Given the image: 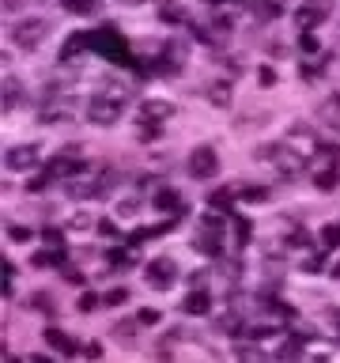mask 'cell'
Listing matches in <instances>:
<instances>
[{
	"mask_svg": "<svg viewBox=\"0 0 340 363\" xmlns=\"http://www.w3.org/2000/svg\"><path fill=\"white\" fill-rule=\"evenodd\" d=\"M125 102H129V91H125V84H118V79H106L95 95H91L87 102V118L95 125H113L121 118Z\"/></svg>",
	"mask_w": 340,
	"mask_h": 363,
	"instance_id": "1",
	"label": "cell"
},
{
	"mask_svg": "<svg viewBox=\"0 0 340 363\" xmlns=\"http://www.w3.org/2000/svg\"><path fill=\"white\" fill-rule=\"evenodd\" d=\"M91 50H98L102 57H110L113 65H125V68H136V57L129 53V42L121 38V30L118 27H98V30H91Z\"/></svg>",
	"mask_w": 340,
	"mask_h": 363,
	"instance_id": "2",
	"label": "cell"
},
{
	"mask_svg": "<svg viewBox=\"0 0 340 363\" xmlns=\"http://www.w3.org/2000/svg\"><path fill=\"white\" fill-rule=\"evenodd\" d=\"M64 189H68V197H76V201H95V197H106V193L113 189V174L110 170H98V174H79L72 182H64Z\"/></svg>",
	"mask_w": 340,
	"mask_h": 363,
	"instance_id": "3",
	"label": "cell"
},
{
	"mask_svg": "<svg viewBox=\"0 0 340 363\" xmlns=\"http://www.w3.org/2000/svg\"><path fill=\"white\" fill-rule=\"evenodd\" d=\"M197 250L208 257H220L223 254V220L220 216H204L200 220V231H197Z\"/></svg>",
	"mask_w": 340,
	"mask_h": 363,
	"instance_id": "4",
	"label": "cell"
},
{
	"mask_svg": "<svg viewBox=\"0 0 340 363\" xmlns=\"http://www.w3.org/2000/svg\"><path fill=\"white\" fill-rule=\"evenodd\" d=\"M45 34H50V23L45 19H19L16 27H11V42H16L19 50H38L45 42Z\"/></svg>",
	"mask_w": 340,
	"mask_h": 363,
	"instance_id": "5",
	"label": "cell"
},
{
	"mask_svg": "<svg viewBox=\"0 0 340 363\" xmlns=\"http://www.w3.org/2000/svg\"><path fill=\"white\" fill-rule=\"evenodd\" d=\"M268 152H272V163L280 167V174H299V170L310 163V155L299 152V147H295V140H283V144H276V147H268Z\"/></svg>",
	"mask_w": 340,
	"mask_h": 363,
	"instance_id": "6",
	"label": "cell"
},
{
	"mask_svg": "<svg viewBox=\"0 0 340 363\" xmlns=\"http://www.w3.org/2000/svg\"><path fill=\"white\" fill-rule=\"evenodd\" d=\"M68 113H72V99H64V95H57V87H45V95L38 102V118L45 125H57V121H64Z\"/></svg>",
	"mask_w": 340,
	"mask_h": 363,
	"instance_id": "7",
	"label": "cell"
},
{
	"mask_svg": "<svg viewBox=\"0 0 340 363\" xmlns=\"http://www.w3.org/2000/svg\"><path fill=\"white\" fill-rule=\"evenodd\" d=\"M174 280H178V269H174V261H170V257L147 261V284H152L155 291H170V288H174Z\"/></svg>",
	"mask_w": 340,
	"mask_h": 363,
	"instance_id": "8",
	"label": "cell"
},
{
	"mask_svg": "<svg viewBox=\"0 0 340 363\" xmlns=\"http://www.w3.org/2000/svg\"><path fill=\"white\" fill-rule=\"evenodd\" d=\"M189 174L193 178H215L220 174V155L212 152V147H193L189 152Z\"/></svg>",
	"mask_w": 340,
	"mask_h": 363,
	"instance_id": "9",
	"label": "cell"
},
{
	"mask_svg": "<svg viewBox=\"0 0 340 363\" xmlns=\"http://www.w3.org/2000/svg\"><path fill=\"white\" fill-rule=\"evenodd\" d=\"M4 167L8 170H30V167H38V147H34V144L8 147V152H4Z\"/></svg>",
	"mask_w": 340,
	"mask_h": 363,
	"instance_id": "10",
	"label": "cell"
},
{
	"mask_svg": "<svg viewBox=\"0 0 340 363\" xmlns=\"http://www.w3.org/2000/svg\"><path fill=\"white\" fill-rule=\"evenodd\" d=\"M325 16H329V4L325 0H314V4H302L299 11H295V23H299V30H314Z\"/></svg>",
	"mask_w": 340,
	"mask_h": 363,
	"instance_id": "11",
	"label": "cell"
},
{
	"mask_svg": "<svg viewBox=\"0 0 340 363\" xmlns=\"http://www.w3.org/2000/svg\"><path fill=\"white\" fill-rule=\"evenodd\" d=\"M170 113H174V102H166V99H147L144 106H140V118H144V121H152V125L166 121Z\"/></svg>",
	"mask_w": 340,
	"mask_h": 363,
	"instance_id": "12",
	"label": "cell"
},
{
	"mask_svg": "<svg viewBox=\"0 0 340 363\" xmlns=\"http://www.w3.org/2000/svg\"><path fill=\"white\" fill-rule=\"evenodd\" d=\"M84 50H91V34H87V30H76L72 38L61 45V61H76Z\"/></svg>",
	"mask_w": 340,
	"mask_h": 363,
	"instance_id": "13",
	"label": "cell"
},
{
	"mask_svg": "<svg viewBox=\"0 0 340 363\" xmlns=\"http://www.w3.org/2000/svg\"><path fill=\"white\" fill-rule=\"evenodd\" d=\"M155 208L178 216V212H181V197H178V193L170 189V186H159V189H155Z\"/></svg>",
	"mask_w": 340,
	"mask_h": 363,
	"instance_id": "14",
	"label": "cell"
},
{
	"mask_svg": "<svg viewBox=\"0 0 340 363\" xmlns=\"http://www.w3.org/2000/svg\"><path fill=\"white\" fill-rule=\"evenodd\" d=\"M181 311H186V314H197V318H200V314H208V311H212L208 291H200V288H197V291H189V295H186V303H181Z\"/></svg>",
	"mask_w": 340,
	"mask_h": 363,
	"instance_id": "15",
	"label": "cell"
},
{
	"mask_svg": "<svg viewBox=\"0 0 340 363\" xmlns=\"http://www.w3.org/2000/svg\"><path fill=\"white\" fill-rule=\"evenodd\" d=\"M249 11H254V16L257 19H280L283 16V4H280V0H249Z\"/></svg>",
	"mask_w": 340,
	"mask_h": 363,
	"instance_id": "16",
	"label": "cell"
},
{
	"mask_svg": "<svg viewBox=\"0 0 340 363\" xmlns=\"http://www.w3.org/2000/svg\"><path fill=\"white\" fill-rule=\"evenodd\" d=\"M106 261L113 269H129V265L140 261V254H136V246H118V250H110V254H106Z\"/></svg>",
	"mask_w": 340,
	"mask_h": 363,
	"instance_id": "17",
	"label": "cell"
},
{
	"mask_svg": "<svg viewBox=\"0 0 340 363\" xmlns=\"http://www.w3.org/2000/svg\"><path fill=\"white\" fill-rule=\"evenodd\" d=\"M155 4H159V19H166V23H189L186 8H181L178 0H155Z\"/></svg>",
	"mask_w": 340,
	"mask_h": 363,
	"instance_id": "18",
	"label": "cell"
},
{
	"mask_svg": "<svg viewBox=\"0 0 340 363\" xmlns=\"http://www.w3.org/2000/svg\"><path fill=\"white\" fill-rule=\"evenodd\" d=\"M30 265L34 269H50V265H61L64 269V250H57V246L53 250H38V254L30 257Z\"/></svg>",
	"mask_w": 340,
	"mask_h": 363,
	"instance_id": "19",
	"label": "cell"
},
{
	"mask_svg": "<svg viewBox=\"0 0 340 363\" xmlns=\"http://www.w3.org/2000/svg\"><path fill=\"white\" fill-rule=\"evenodd\" d=\"M45 340H50V345L61 352V356H72V352H76V340H72V337H64L61 329H45Z\"/></svg>",
	"mask_w": 340,
	"mask_h": 363,
	"instance_id": "20",
	"label": "cell"
},
{
	"mask_svg": "<svg viewBox=\"0 0 340 363\" xmlns=\"http://www.w3.org/2000/svg\"><path fill=\"white\" fill-rule=\"evenodd\" d=\"M61 8L68 11V16H95L98 0H61Z\"/></svg>",
	"mask_w": 340,
	"mask_h": 363,
	"instance_id": "21",
	"label": "cell"
},
{
	"mask_svg": "<svg viewBox=\"0 0 340 363\" xmlns=\"http://www.w3.org/2000/svg\"><path fill=\"white\" fill-rule=\"evenodd\" d=\"M322 121H329L333 129H340V95H333V99L322 102Z\"/></svg>",
	"mask_w": 340,
	"mask_h": 363,
	"instance_id": "22",
	"label": "cell"
},
{
	"mask_svg": "<svg viewBox=\"0 0 340 363\" xmlns=\"http://www.w3.org/2000/svg\"><path fill=\"white\" fill-rule=\"evenodd\" d=\"M238 363H268L257 345H238Z\"/></svg>",
	"mask_w": 340,
	"mask_h": 363,
	"instance_id": "23",
	"label": "cell"
},
{
	"mask_svg": "<svg viewBox=\"0 0 340 363\" xmlns=\"http://www.w3.org/2000/svg\"><path fill=\"white\" fill-rule=\"evenodd\" d=\"M231 197H234L231 189H212L208 193V204H212V208H220V212H231Z\"/></svg>",
	"mask_w": 340,
	"mask_h": 363,
	"instance_id": "24",
	"label": "cell"
},
{
	"mask_svg": "<svg viewBox=\"0 0 340 363\" xmlns=\"http://www.w3.org/2000/svg\"><path fill=\"white\" fill-rule=\"evenodd\" d=\"M299 352H302V340H299V337H288V340L280 345V359L291 363V359H299Z\"/></svg>",
	"mask_w": 340,
	"mask_h": 363,
	"instance_id": "25",
	"label": "cell"
},
{
	"mask_svg": "<svg viewBox=\"0 0 340 363\" xmlns=\"http://www.w3.org/2000/svg\"><path fill=\"white\" fill-rule=\"evenodd\" d=\"M322 246H325V250L340 246V223H325V227H322Z\"/></svg>",
	"mask_w": 340,
	"mask_h": 363,
	"instance_id": "26",
	"label": "cell"
},
{
	"mask_svg": "<svg viewBox=\"0 0 340 363\" xmlns=\"http://www.w3.org/2000/svg\"><path fill=\"white\" fill-rule=\"evenodd\" d=\"M19 102V79H4V113Z\"/></svg>",
	"mask_w": 340,
	"mask_h": 363,
	"instance_id": "27",
	"label": "cell"
},
{
	"mask_svg": "<svg viewBox=\"0 0 340 363\" xmlns=\"http://www.w3.org/2000/svg\"><path fill=\"white\" fill-rule=\"evenodd\" d=\"M314 182H317V189H322V193H329L336 186V170H314Z\"/></svg>",
	"mask_w": 340,
	"mask_h": 363,
	"instance_id": "28",
	"label": "cell"
},
{
	"mask_svg": "<svg viewBox=\"0 0 340 363\" xmlns=\"http://www.w3.org/2000/svg\"><path fill=\"white\" fill-rule=\"evenodd\" d=\"M249 235H254V227H249L242 216H238V220H234V238H238V246H246V242H249Z\"/></svg>",
	"mask_w": 340,
	"mask_h": 363,
	"instance_id": "29",
	"label": "cell"
},
{
	"mask_svg": "<svg viewBox=\"0 0 340 363\" xmlns=\"http://www.w3.org/2000/svg\"><path fill=\"white\" fill-rule=\"evenodd\" d=\"M125 299H129V291H125V288H113L106 299H102V306H121Z\"/></svg>",
	"mask_w": 340,
	"mask_h": 363,
	"instance_id": "30",
	"label": "cell"
},
{
	"mask_svg": "<svg viewBox=\"0 0 340 363\" xmlns=\"http://www.w3.org/2000/svg\"><path fill=\"white\" fill-rule=\"evenodd\" d=\"M238 197H242V201H265L268 193H265V189H257V186H254V189L246 186V189H238Z\"/></svg>",
	"mask_w": 340,
	"mask_h": 363,
	"instance_id": "31",
	"label": "cell"
},
{
	"mask_svg": "<svg viewBox=\"0 0 340 363\" xmlns=\"http://www.w3.org/2000/svg\"><path fill=\"white\" fill-rule=\"evenodd\" d=\"M299 45H302L306 53H317V38H314L310 30H302V34H299Z\"/></svg>",
	"mask_w": 340,
	"mask_h": 363,
	"instance_id": "32",
	"label": "cell"
},
{
	"mask_svg": "<svg viewBox=\"0 0 340 363\" xmlns=\"http://www.w3.org/2000/svg\"><path fill=\"white\" fill-rule=\"evenodd\" d=\"M95 306H102V303H98V295H91V291L84 295V299H79V311H87V314H91Z\"/></svg>",
	"mask_w": 340,
	"mask_h": 363,
	"instance_id": "33",
	"label": "cell"
},
{
	"mask_svg": "<svg viewBox=\"0 0 340 363\" xmlns=\"http://www.w3.org/2000/svg\"><path fill=\"white\" fill-rule=\"evenodd\" d=\"M113 333H118V340H132V333H136V329H132L129 322H121V325H113Z\"/></svg>",
	"mask_w": 340,
	"mask_h": 363,
	"instance_id": "34",
	"label": "cell"
},
{
	"mask_svg": "<svg viewBox=\"0 0 340 363\" xmlns=\"http://www.w3.org/2000/svg\"><path fill=\"white\" fill-rule=\"evenodd\" d=\"M212 102H220V106H227V102H231V95H227V87H212Z\"/></svg>",
	"mask_w": 340,
	"mask_h": 363,
	"instance_id": "35",
	"label": "cell"
},
{
	"mask_svg": "<svg viewBox=\"0 0 340 363\" xmlns=\"http://www.w3.org/2000/svg\"><path fill=\"white\" fill-rule=\"evenodd\" d=\"M61 231H53V227H50V231H45V242H50V246H57V250H61Z\"/></svg>",
	"mask_w": 340,
	"mask_h": 363,
	"instance_id": "36",
	"label": "cell"
},
{
	"mask_svg": "<svg viewBox=\"0 0 340 363\" xmlns=\"http://www.w3.org/2000/svg\"><path fill=\"white\" fill-rule=\"evenodd\" d=\"M64 280H68V284H84V272H76V269L64 265Z\"/></svg>",
	"mask_w": 340,
	"mask_h": 363,
	"instance_id": "37",
	"label": "cell"
},
{
	"mask_svg": "<svg viewBox=\"0 0 340 363\" xmlns=\"http://www.w3.org/2000/svg\"><path fill=\"white\" fill-rule=\"evenodd\" d=\"M140 322L144 325H155L159 322V311H140Z\"/></svg>",
	"mask_w": 340,
	"mask_h": 363,
	"instance_id": "38",
	"label": "cell"
},
{
	"mask_svg": "<svg viewBox=\"0 0 340 363\" xmlns=\"http://www.w3.org/2000/svg\"><path fill=\"white\" fill-rule=\"evenodd\" d=\"M19 8V0H4V11H16Z\"/></svg>",
	"mask_w": 340,
	"mask_h": 363,
	"instance_id": "39",
	"label": "cell"
},
{
	"mask_svg": "<svg viewBox=\"0 0 340 363\" xmlns=\"http://www.w3.org/2000/svg\"><path fill=\"white\" fill-rule=\"evenodd\" d=\"M204 4H208V8H220V4H223V0H204Z\"/></svg>",
	"mask_w": 340,
	"mask_h": 363,
	"instance_id": "40",
	"label": "cell"
},
{
	"mask_svg": "<svg viewBox=\"0 0 340 363\" xmlns=\"http://www.w3.org/2000/svg\"><path fill=\"white\" fill-rule=\"evenodd\" d=\"M4 363H19V359H16V356H8V352H4Z\"/></svg>",
	"mask_w": 340,
	"mask_h": 363,
	"instance_id": "41",
	"label": "cell"
},
{
	"mask_svg": "<svg viewBox=\"0 0 340 363\" xmlns=\"http://www.w3.org/2000/svg\"><path fill=\"white\" fill-rule=\"evenodd\" d=\"M333 277H336V280H340V261H336V265H333Z\"/></svg>",
	"mask_w": 340,
	"mask_h": 363,
	"instance_id": "42",
	"label": "cell"
},
{
	"mask_svg": "<svg viewBox=\"0 0 340 363\" xmlns=\"http://www.w3.org/2000/svg\"><path fill=\"white\" fill-rule=\"evenodd\" d=\"M121 4H140V0H121Z\"/></svg>",
	"mask_w": 340,
	"mask_h": 363,
	"instance_id": "43",
	"label": "cell"
},
{
	"mask_svg": "<svg viewBox=\"0 0 340 363\" xmlns=\"http://www.w3.org/2000/svg\"><path fill=\"white\" fill-rule=\"evenodd\" d=\"M336 325H340V311H336Z\"/></svg>",
	"mask_w": 340,
	"mask_h": 363,
	"instance_id": "44",
	"label": "cell"
}]
</instances>
